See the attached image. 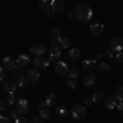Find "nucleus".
<instances>
[{"mask_svg": "<svg viewBox=\"0 0 123 123\" xmlns=\"http://www.w3.org/2000/svg\"><path fill=\"white\" fill-rule=\"evenodd\" d=\"M56 113L59 115V117H66V115L69 113V112H67V108H66V107H57V108H56Z\"/></svg>", "mask_w": 123, "mask_h": 123, "instance_id": "nucleus-30", "label": "nucleus"}, {"mask_svg": "<svg viewBox=\"0 0 123 123\" xmlns=\"http://www.w3.org/2000/svg\"><path fill=\"white\" fill-rule=\"evenodd\" d=\"M43 107H44V100H43V102L39 100V102H38V108H43Z\"/></svg>", "mask_w": 123, "mask_h": 123, "instance_id": "nucleus-43", "label": "nucleus"}, {"mask_svg": "<svg viewBox=\"0 0 123 123\" xmlns=\"http://www.w3.org/2000/svg\"><path fill=\"white\" fill-rule=\"evenodd\" d=\"M5 108H7V102H5V100H0V113H2Z\"/></svg>", "mask_w": 123, "mask_h": 123, "instance_id": "nucleus-40", "label": "nucleus"}, {"mask_svg": "<svg viewBox=\"0 0 123 123\" xmlns=\"http://www.w3.org/2000/svg\"><path fill=\"white\" fill-rule=\"evenodd\" d=\"M5 102H7V105H10V107H15V105H17V102H18V97H17L15 94H7Z\"/></svg>", "mask_w": 123, "mask_h": 123, "instance_id": "nucleus-23", "label": "nucleus"}, {"mask_svg": "<svg viewBox=\"0 0 123 123\" xmlns=\"http://www.w3.org/2000/svg\"><path fill=\"white\" fill-rule=\"evenodd\" d=\"M72 13H74V17H76L79 21L87 23V21H90V20H92L94 10H92V7H89L87 3H79V5H76V8H74Z\"/></svg>", "mask_w": 123, "mask_h": 123, "instance_id": "nucleus-1", "label": "nucleus"}, {"mask_svg": "<svg viewBox=\"0 0 123 123\" xmlns=\"http://www.w3.org/2000/svg\"><path fill=\"white\" fill-rule=\"evenodd\" d=\"M15 61H17V66H20V67H26L30 62H31V61H30V57L26 56V54H20Z\"/></svg>", "mask_w": 123, "mask_h": 123, "instance_id": "nucleus-18", "label": "nucleus"}, {"mask_svg": "<svg viewBox=\"0 0 123 123\" xmlns=\"http://www.w3.org/2000/svg\"><path fill=\"white\" fill-rule=\"evenodd\" d=\"M3 90L7 94H15V90H17L15 80H3Z\"/></svg>", "mask_w": 123, "mask_h": 123, "instance_id": "nucleus-15", "label": "nucleus"}, {"mask_svg": "<svg viewBox=\"0 0 123 123\" xmlns=\"http://www.w3.org/2000/svg\"><path fill=\"white\" fill-rule=\"evenodd\" d=\"M2 67H3L5 71H13V69L17 67V61H15L13 57H10V56L3 57V61H2Z\"/></svg>", "mask_w": 123, "mask_h": 123, "instance_id": "nucleus-10", "label": "nucleus"}, {"mask_svg": "<svg viewBox=\"0 0 123 123\" xmlns=\"http://www.w3.org/2000/svg\"><path fill=\"white\" fill-rule=\"evenodd\" d=\"M8 115H10V118H13V120H17V118L20 117V113H18V110H17V108H12Z\"/></svg>", "mask_w": 123, "mask_h": 123, "instance_id": "nucleus-31", "label": "nucleus"}, {"mask_svg": "<svg viewBox=\"0 0 123 123\" xmlns=\"http://www.w3.org/2000/svg\"><path fill=\"white\" fill-rule=\"evenodd\" d=\"M15 108L18 110L20 117L26 115V113H28V110H30V104H28V100H26V98H18V102H17V105H15Z\"/></svg>", "mask_w": 123, "mask_h": 123, "instance_id": "nucleus-3", "label": "nucleus"}, {"mask_svg": "<svg viewBox=\"0 0 123 123\" xmlns=\"http://www.w3.org/2000/svg\"><path fill=\"white\" fill-rule=\"evenodd\" d=\"M28 123H43V118H41V117H33Z\"/></svg>", "mask_w": 123, "mask_h": 123, "instance_id": "nucleus-37", "label": "nucleus"}, {"mask_svg": "<svg viewBox=\"0 0 123 123\" xmlns=\"http://www.w3.org/2000/svg\"><path fill=\"white\" fill-rule=\"evenodd\" d=\"M115 108H117L120 113H123V102H122V100H117V105H115Z\"/></svg>", "mask_w": 123, "mask_h": 123, "instance_id": "nucleus-34", "label": "nucleus"}, {"mask_svg": "<svg viewBox=\"0 0 123 123\" xmlns=\"http://www.w3.org/2000/svg\"><path fill=\"white\" fill-rule=\"evenodd\" d=\"M66 85H67V89H76V80L74 79H67Z\"/></svg>", "mask_w": 123, "mask_h": 123, "instance_id": "nucleus-32", "label": "nucleus"}, {"mask_svg": "<svg viewBox=\"0 0 123 123\" xmlns=\"http://www.w3.org/2000/svg\"><path fill=\"white\" fill-rule=\"evenodd\" d=\"M30 51H31L35 56H41V54L46 51V46H44V44H41V43H38V44H33Z\"/></svg>", "mask_w": 123, "mask_h": 123, "instance_id": "nucleus-17", "label": "nucleus"}, {"mask_svg": "<svg viewBox=\"0 0 123 123\" xmlns=\"http://www.w3.org/2000/svg\"><path fill=\"white\" fill-rule=\"evenodd\" d=\"M26 79L30 80V84H33V85H36V84H39V71L38 69H26Z\"/></svg>", "mask_w": 123, "mask_h": 123, "instance_id": "nucleus-2", "label": "nucleus"}, {"mask_svg": "<svg viewBox=\"0 0 123 123\" xmlns=\"http://www.w3.org/2000/svg\"><path fill=\"white\" fill-rule=\"evenodd\" d=\"M15 123H28V120H26L25 117H18V118L15 120Z\"/></svg>", "mask_w": 123, "mask_h": 123, "instance_id": "nucleus-41", "label": "nucleus"}, {"mask_svg": "<svg viewBox=\"0 0 123 123\" xmlns=\"http://www.w3.org/2000/svg\"><path fill=\"white\" fill-rule=\"evenodd\" d=\"M67 76H69V79H74V80H76L77 77H79V67H77V66L69 67V71H67Z\"/></svg>", "mask_w": 123, "mask_h": 123, "instance_id": "nucleus-24", "label": "nucleus"}, {"mask_svg": "<svg viewBox=\"0 0 123 123\" xmlns=\"http://www.w3.org/2000/svg\"><path fill=\"white\" fill-rule=\"evenodd\" d=\"M104 31H105V26L102 23H92V25H90V33H92V36H100Z\"/></svg>", "mask_w": 123, "mask_h": 123, "instance_id": "nucleus-13", "label": "nucleus"}, {"mask_svg": "<svg viewBox=\"0 0 123 123\" xmlns=\"http://www.w3.org/2000/svg\"><path fill=\"white\" fill-rule=\"evenodd\" d=\"M105 97H107V95H105L102 90H97V92H95V94L92 95L90 98H92V102H94V104H98V102H104Z\"/></svg>", "mask_w": 123, "mask_h": 123, "instance_id": "nucleus-21", "label": "nucleus"}, {"mask_svg": "<svg viewBox=\"0 0 123 123\" xmlns=\"http://www.w3.org/2000/svg\"><path fill=\"white\" fill-rule=\"evenodd\" d=\"M38 7H39L41 12L48 13V12H51V2H49V0H39V2H38Z\"/></svg>", "mask_w": 123, "mask_h": 123, "instance_id": "nucleus-20", "label": "nucleus"}, {"mask_svg": "<svg viewBox=\"0 0 123 123\" xmlns=\"http://www.w3.org/2000/svg\"><path fill=\"white\" fill-rule=\"evenodd\" d=\"M71 115H72L76 120L84 118V117H85V107H84V105H74V107L71 108Z\"/></svg>", "mask_w": 123, "mask_h": 123, "instance_id": "nucleus-6", "label": "nucleus"}, {"mask_svg": "<svg viewBox=\"0 0 123 123\" xmlns=\"http://www.w3.org/2000/svg\"><path fill=\"white\" fill-rule=\"evenodd\" d=\"M15 84H17V87H20V89H26V87L30 85V80L26 79V76L23 74V76L15 77Z\"/></svg>", "mask_w": 123, "mask_h": 123, "instance_id": "nucleus-14", "label": "nucleus"}, {"mask_svg": "<svg viewBox=\"0 0 123 123\" xmlns=\"http://www.w3.org/2000/svg\"><path fill=\"white\" fill-rule=\"evenodd\" d=\"M54 71H56L59 76H66L67 71H69V66H67V62H64V61H56V64H54Z\"/></svg>", "mask_w": 123, "mask_h": 123, "instance_id": "nucleus-7", "label": "nucleus"}, {"mask_svg": "<svg viewBox=\"0 0 123 123\" xmlns=\"http://www.w3.org/2000/svg\"><path fill=\"white\" fill-rule=\"evenodd\" d=\"M100 59H102V54H97V56H95V59H94V61H100Z\"/></svg>", "mask_w": 123, "mask_h": 123, "instance_id": "nucleus-44", "label": "nucleus"}, {"mask_svg": "<svg viewBox=\"0 0 123 123\" xmlns=\"http://www.w3.org/2000/svg\"><path fill=\"white\" fill-rule=\"evenodd\" d=\"M66 10V2L64 0H51V12L53 13H61Z\"/></svg>", "mask_w": 123, "mask_h": 123, "instance_id": "nucleus-5", "label": "nucleus"}, {"mask_svg": "<svg viewBox=\"0 0 123 123\" xmlns=\"http://www.w3.org/2000/svg\"><path fill=\"white\" fill-rule=\"evenodd\" d=\"M110 49L113 51V53H118V51H123V39L120 36H117L110 41Z\"/></svg>", "mask_w": 123, "mask_h": 123, "instance_id": "nucleus-11", "label": "nucleus"}, {"mask_svg": "<svg viewBox=\"0 0 123 123\" xmlns=\"http://www.w3.org/2000/svg\"><path fill=\"white\" fill-rule=\"evenodd\" d=\"M97 67H98L102 72H108V71H110V64H108V62H98Z\"/></svg>", "mask_w": 123, "mask_h": 123, "instance_id": "nucleus-29", "label": "nucleus"}, {"mask_svg": "<svg viewBox=\"0 0 123 123\" xmlns=\"http://www.w3.org/2000/svg\"><path fill=\"white\" fill-rule=\"evenodd\" d=\"M82 102H84V104H82V105H84V107H89V105H92V104H94L90 97H85V98H84V100H82Z\"/></svg>", "mask_w": 123, "mask_h": 123, "instance_id": "nucleus-36", "label": "nucleus"}, {"mask_svg": "<svg viewBox=\"0 0 123 123\" xmlns=\"http://www.w3.org/2000/svg\"><path fill=\"white\" fill-rule=\"evenodd\" d=\"M67 57H69L71 61H77V59L80 57V49H79V48H69Z\"/></svg>", "mask_w": 123, "mask_h": 123, "instance_id": "nucleus-16", "label": "nucleus"}, {"mask_svg": "<svg viewBox=\"0 0 123 123\" xmlns=\"http://www.w3.org/2000/svg\"><path fill=\"white\" fill-rule=\"evenodd\" d=\"M3 80H5V69L0 67V82H3Z\"/></svg>", "mask_w": 123, "mask_h": 123, "instance_id": "nucleus-39", "label": "nucleus"}, {"mask_svg": "<svg viewBox=\"0 0 123 123\" xmlns=\"http://www.w3.org/2000/svg\"><path fill=\"white\" fill-rule=\"evenodd\" d=\"M57 46L61 48V49H69V48H71V39H69V38H62V36H61Z\"/></svg>", "mask_w": 123, "mask_h": 123, "instance_id": "nucleus-25", "label": "nucleus"}, {"mask_svg": "<svg viewBox=\"0 0 123 123\" xmlns=\"http://www.w3.org/2000/svg\"><path fill=\"white\" fill-rule=\"evenodd\" d=\"M0 123H8V117H5V115L0 113Z\"/></svg>", "mask_w": 123, "mask_h": 123, "instance_id": "nucleus-42", "label": "nucleus"}, {"mask_svg": "<svg viewBox=\"0 0 123 123\" xmlns=\"http://www.w3.org/2000/svg\"><path fill=\"white\" fill-rule=\"evenodd\" d=\"M115 59H117L118 62H123V51H118V53H115Z\"/></svg>", "mask_w": 123, "mask_h": 123, "instance_id": "nucleus-35", "label": "nucleus"}, {"mask_svg": "<svg viewBox=\"0 0 123 123\" xmlns=\"http://www.w3.org/2000/svg\"><path fill=\"white\" fill-rule=\"evenodd\" d=\"M105 56L108 57V59H112V57H115V53L112 49H108V51H105Z\"/></svg>", "mask_w": 123, "mask_h": 123, "instance_id": "nucleus-38", "label": "nucleus"}, {"mask_svg": "<svg viewBox=\"0 0 123 123\" xmlns=\"http://www.w3.org/2000/svg\"><path fill=\"white\" fill-rule=\"evenodd\" d=\"M105 107L107 108H115V105H117V98L115 97H105Z\"/></svg>", "mask_w": 123, "mask_h": 123, "instance_id": "nucleus-26", "label": "nucleus"}, {"mask_svg": "<svg viewBox=\"0 0 123 123\" xmlns=\"http://www.w3.org/2000/svg\"><path fill=\"white\" fill-rule=\"evenodd\" d=\"M61 53H62V49L59 46H53L49 49V61H53V62H56L59 61V57H61Z\"/></svg>", "mask_w": 123, "mask_h": 123, "instance_id": "nucleus-12", "label": "nucleus"}, {"mask_svg": "<svg viewBox=\"0 0 123 123\" xmlns=\"http://www.w3.org/2000/svg\"><path fill=\"white\" fill-rule=\"evenodd\" d=\"M57 102V98H56V95L54 94H49L46 97V100H44V107H48V108H51V107H54Z\"/></svg>", "mask_w": 123, "mask_h": 123, "instance_id": "nucleus-22", "label": "nucleus"}, {"mask_svg": "<svg viewBox=\"0 0 123 123\" xmlns=\"http://www.w3.org/2000/svg\"><path fill=\"white\" fill-rule=\"evenodd\" d=\"M82 69H84L87 74L94 72L95 69H97V61H94V59H85V61H82Z\"/></svg>", "mask_w": 123, "mask_h": 123, "instance_id": "nucleus-9", "label": "nucleus"}, {"mask_svg": "<svg viewBox=\"0 0 123 123\" xmlns=\"http://www.w3.org/2000/svg\"><path fill=\"white\" fill-rule=\"evenodd\" d=\"M33 66H35V69H38V71H43V69L49 67V59L41 57V56H36L35 59H33Z\"/></svg>", "mask_w": 123, "mask_h": 123, "instance_id": "nucleus-4", "label": "nucleus"}, {"mask_svg": "<svg viewBox=\"0 0 123 123\" xmlns=\"http://www.w3.org/2000/svg\"><path fill=\"white\" fill-rule=\"evenodd\" d=\"M13 72H15V77H18V76H23V67L17 66L15 69H13Z\"/></svg>", "mask_w": 123, "mask_h": 123, "instance_id": "nucleus-33", "label": "nucleus"}, {"mask_svg": "<svg viewBox=\"0 0 123 123\" xmlns=\"http://www.w3.org/2000/svg\"><path fill=\"white\" fill-rule=\"evenodd\" d=\"M95 82H97V77L94 76V72H90V74H87L84 77V85L85 87H94Z\"/></svg>", "mask_w": 123, "mask_h": 123, "instance_id": "nucleus-19", "label": "nucleus"}, {"mask_svg": "<svg viewBox=\"0 0 123 123\" xmlns=\"http://www.w3.org/2000/svg\"><path fill=\"white\" fill-rule=\"evenodd\" d=\"M39 117H41L43 120H48V118L51 117V110H49L48 107H43V108H39Z\"/></svg>", "mask_w": 123, "mask_h": 123, "instance_id": "nucleus-27", "label": "nucleus"}, {"mask_svg": "<svg viewBox=\"0 0 123 123\" xmlns=\"http://www.w3.org/2000/svg\"><path fill=\"white\" fill-rule=\"evenodd\" d=\"M59 39H61V31L57 28H53L49 31V43H51V46H57Z\"/></svg>", "mask_w": 123, "mask_h": 123, "instance_id": "nucleus-8", "label": "nucleus"}, {"mask_svg": "<svg viewBox=\"0 0 123 123\" xmlns=\"http://www.w3.org/2000/svg\"><path fill=\"white\" fill-rule=\"evenodd\" d=\"M113 97L117 98V100H122V102H123V87L118 85V87L115 89V95H113Z\"/></svg>", "mask_w": 123, "mask_h": 123, "instance_id": "nucleus-28", "label": "nucleus"}]
</instances>
